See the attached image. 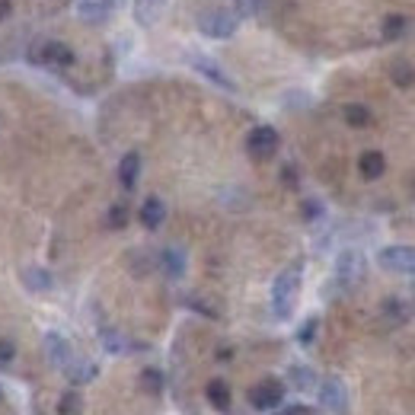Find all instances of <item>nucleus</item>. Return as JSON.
I'll use <instances>...</instances> for the list:
<instances>
[{
    "mask_svg": "<svg viewBox=\"0 0 415 415\" xmlns=\"http://www.w3.org/2000/svg\"><path fill=\"white\" fill-rule=\"evenodd\" d=\"M316 326H319V319L316 316H310L304 326H300V332H297V342L300 345H310L313 342V336H316Z\"/></svg>",
    "mask_w": 415,
    "mask_h": 415,
    "instance_id": "nucleus-25",
    "label": "nucleus"
},
{
    "mask_svg": "<svg viewBox=\"0 0 415 415\" xmlns=\"http://www.w3.org/2000/svg\"><path fill=\"white\" fill-rule=\"evenodd\" d=\"M262 4L265 0H233V13L236 16H255L262 10Z\"/></svg>",
    "mask_w": 415,
    "mask_h": 415,
    "instance_id": "nucleus-24",
    "label": "nucleus"
},
{
    "mask_svg": "<svg viewBox=\"0 0 415 415\" xmlns=\"http://www.w3.org/2000/svg\"><path fill=\"white\" fill-rule=\"evenodd\" d=\"M402 29H406V19L402 16H387V23H383V35L387 38H399Z\"/></svg>",
    "mask_w": 415,
    "mask_h": 415,
    "instance_id": "nucleus-26",
    "label": "nucleus"
},
{
    "mask_svg": "<svg viewBox=\"0 0 415 415\" xmlns=\"http://www.w3.org/2000/svg\"><path fill=\"white\" fill-rule=\"evenodd\" d=\"M246 150L253 160H268L275 157V150H278V131H275L272 125H259L249 131L246 138Z\"/></svg>",
    "mask_w": 415,
    "mask_h": 415,
    "instance_id": "nucleus-7",
    "label": "nucleus"
},
{
    "mask_svg": "<svg viewBox=\"0 0 415 415\" xmlns=\"http://www.w3.org/2000/svg\"><path fill=\"white\" fill-rule=\"evenodd\" d=\"M102 345H106V351H112V355H121V351L128 348V342L118 336V332L112 329H102Z\"/></svg>",
    "mask_w": 415,
    "mask_h": 415,
    "instance_id": "nucleus-23",
    "label": "nucleus"
},
{
    "mask_svg": "<svg viewBox=\"0 0 415 415\" xmlns=\"http://www.w3.org/2000/svg\"><path fill=\"white\" fill-rule=\"evenodd\" d=\"M29 61L35 64V67H67V64H74V51L64 42L42 38V42H35L29 48Z\"/></svg>",
    "mask_w": 415,
    "mask_h": 415,
    "instance_id": "nucleus-2",
    "label": "nucleus"
},
{
    "mask_svg": "<svg viewBox=\"0 0 415 415\" xmlns=\"http://www.w3.org/2000/svg\"><path fill=\"white\" fill-rule=\"evenodd\" d=\"M319 406H326L332 415H348V389L338 377H326L319 383Z\"/></svg>",
    "mask_w": 415,
    "mask_h": 415,
    "instance_id": "nucleus-6",
    "label": "nucleus"
},
{
    "mask_svg": "<svg viewBox=\"0 0 415 415\" xmlns=\"http://www.w3.org/2000/svg\"><path fill=\"white\" fill-rule=\"evenodd\" d=\"M67 380L70 383H89L96 377V364H89V361H80V358H74V364H70L67 370Z\"/></svg>",
    "mask_w": 415,
    "mask_h": 415,
    "instance_id": "nucleus-16",
    "label": "nucleus"
},
{
    "mask_svg": "<svg viewBox=\"0 0 415 415\" xmlns=\"http://www.w3.org/2000/svg\"><path fill=\"white\" fill-rule=\"evenodd\" d=\"M10 10H13V4H10V0H0V19H4Z\"/></svg>",
    "mask_w": 415,
    "mask_h": 415,
    "instance_id": "nucleus-32",
    "label": "nucleus"
},
{
    "mask_svg": "<svg viewBox=\"0 0 415 415\" xmlns=\"http://www.w3.org/2000/svg\"><path fill=\"white\" fill-rule=\"evenodd\" d=\"M278 415H310V409L306 406H291V409H284V412H278Z\"/></svg>",
    "mask_w": 415,
    "mask_h": 415,
    "instance_id": "nucleus-31",
    "label": "nucleus"
},
{
    "mask_svg": "<svg viewBox=\"0 0 415 415\" xmlns=\"http://www.w3.org/2000/svg\"><path fill=\"white\" fill-rule=\"evenodd\" d=\"M380 268L396 275H415V246H387L377 253Z\"/></svg>",
    "mask_w": 415,
    "mask_h": 415,
    "instance_id": "nucleus-4",
    "label": "nucleus"
},
{
    "mask_svg": "<svg viewBox=\"0 0 415 415\" xmlns=\"http://www.w3.org/2000/svg\"><path fill=\"white\" fill-rule=\"evenodd\" d=\"M358 170H361L364 179H380L383 170H387V160H383L380 150H364L361 160H358Z\"/></svg>",
    "mask_w": 415,
    "mask_h": 415,
    "instance_id": "nucleus-14",
    "label": "nucleus"
},
{
    "mask_svg": "<svg viewBox=\"0 0 415 415\" xmlns=\"http://www.w3.org/2000/svg\"><path fill=\"white\" fill-rule=\"evenodd\" d=\"M364 278V255L358 249H345L336 259V281L342 287H355Z\"/></svg>",
    "mask_w": 415,
    "mask_h": 415,
    "instance_id": "nucleus-5",
    "label": "nucleus"
},
{
    "mask_svg": "<svg viewBox=\"0 0 415 415\" xmlns=\"http://www.w3.org/2000/svg\"><path fill=\"white\" fill-rule=\"evenodd\" d=\"M166 0H134V19H138L140 26H153L160 19V13H163Z\"/></svg>",
    "mask_w": 415,
    "mask_h": 415,
    "instance_id": "nucleus-15",
    "label": "nucleus"
},
{
    "mask_svg": "<svg viewBox=\"0 0 415 415\" xmlns=\"http://www.w3.org/2000/svg\"><path fill=\"white\" fill-rule=\"evenodd\" d=\"M16 358V345L10 338H0V364H10Z\"/></svg>",
    "mask_w": 415,
    "mask_h": 415,
    "instance_id": "nucleus-30",
    "label": "nucleus"
},
{
    "mask_svg": "<svg viewBox=\"0 0 415 415\" xmlns=\"http://www.w3.org/2000/svg\"><path fill=\"white\" fill-rule=\"evenodd\" d=\"M23 281H26V287H32V291H48L51 287V275L45 272V268H35V265L23 268Z\"/></svg>",
    "mask_w": 415,
    "mask_h": 415,
    "instance_id": "nucleus-18",
    "label": "nucleus"
},
{
    "mask_svg": "<svg viewBox=\"0 0 415 415\" xmlns=\"http://www.w3.org/2000/svg\"><path fill=\"white\" fill-rule=\"evenodd\" d=\"M57 412H61V415H80V412H83L80 393H64V396H61V406H57Z\"/></svg>",
    "mask_w": 415,
    "mask_h": 415,
    "instance_id": "nucleus-22",
    "label": "nucleus"
},
{
    "mask_svg": "<svg viewBox=\"0 0 415 415\" xmlns=\"http://www.w3.org/2000/svg\"><path fill=\"white\" fill-rule=\"evenodd\" d=\"M80 16L83 19H102V6L96 0H83L80 4Z\"/></svg>",
    "mask_w": 415,
    "mask_h": 415,
    "instance_id": "nucleus-28",
    "label": "nucleus"
},
{
    "mask_svg": "<svg viewBox=\"0 0 415 415\" xmlns=\"http://www.w3.org/2000/svg\"><path fill=\"white\" fill-rule=\"evenodd\" d=\"M297 291H300V262L297 265H287L272 284V310L278 319H287L294 313Z\"/></svg>",
    "mask_w": 415,
    "mask_h": 415,
    "instance_id": "nucleus-1",
    "label": "nucleus"
},
{
    "mask_svg": "<svg viewBox=\"0 0 415 415\" xmlns=\"http://www.w3.org/2000/svg\"><path fill=\"white\" fill-rule=\"evenodd\" d=\"M138 176H140V153H125L121 157V163H118V182H121V189L125 192H131L134 189V182H138Z\"/></svg>",
    "mask_w": 415,
    "mask_h": 415,
    "instance_id": "nucleus-12",
    "label": "nucleus"
},
{
    "mask_svg": "<svg viewBox=\"0 0 415 415\" xmlns=\"http://www.w3.org/2000/svg\"><path fill=\"white\" fill-rule=\"evenodd\" d=\"M0 402H4V389H0Z\"/></svg>",
    "mask_w": 415,
    "mask_h": 415,
    "instance_id": "nucleus-33",
    "label": "nucleus"
},
{
    "mask_svg": "<svg viewBox=\"0 0 415 415\" xmlns=\"http://www.w3.org/2000/svg\"><path fill=\"white\" fill-rule=\"evenodd\" d=\"M45 351H48V361L55 364L57 370H67L77 358L74 348H70V342L64 336H57V332H48V336H45Z\"/></svg>",
    "mask_w": 415,
    "mask_h": 415,
    "instance_id": "nucleus-9",
    "label": "nucleus"
},
{
    "mask_svg": "<svg viewBox=\"0 0 415 415\" xmlns=\"http://www.w3.org/2000/svg\"><path fill=\"white\" fill-rule=\"evenodd\" d=\"M287 377H291V383L297 389H313V383H316V374H313L310 367H304V364H294V367L287 370Z\"/></svg>",
    "mask_w": 415,
    "mask_h": 415,
    "instance_id": "nucleus-20",
    "label": "nucleus"
},
{
    "mask_svg": "<svg viewBox=\"0 0 415 415\" xmlns=\"http://www.w3.org/2000/svg\"><path fill=\"white\" fill-rule=\"evenodd\" d=\"M281 399H284V387H281L278 380H262L255 383L253 389H249V406L253 409H262V412H268V409H278Z\"/></svg>",
    "mask_w": 415,
    "mask_h": 415,
    "instance_id": "nucleus-8",
    "label": "nucleus"
},
{
    "mask_svg": "<svg viewBox=\"0 0 415 415\" xmlns=\"http://www.w3.org/2000/svg\"><path fill=\"white\" fill-rule=\"evenodd\" d=\"M140 223H144L147 230H157L160 223L166 221V204L160 201L157 195H150V198H144V204H140Z\"/></svg>",
    "mask_w": 415,
    "mask_h": 415,
    "instance_id": "nucleus-11",
    "label": "nucleus"
},
{
    "mask_svg": "<svg viewBox=\"0 0 415 415\" xmlns=\"http://www.w3.org/2000/svg\"><path fill=\"white\" fill-rule=\"evenodd\" d=\"M342 115H345V121H348V125H355V128H367L370 121V109L367 106H355V102H351V106H345L342 109Z\"/></svg>",
    "mask_w": 415,
    "mask_h": 415,
    "instance_id": "nucleus-19",
    "label": "nucleus"
},
{
    "mask_svg": "<svg viewBox=\"0 0 415 415\" xmlns=\"http://www.w3.org/2000/svg\"><path fill=\"white\" fill-rule=\"evenodd\" d=\"M204 393H208V402L214 409H230V387L223 380H211Z\"/></svg>",
    "mask_w": 415,
    "mask_h": 415,
    "instance_id": "nucleus-17",
    "label": "nucleus"
},
{
    "mask_svg": "<svg viewBox=\"0 0 415 415\" xmlns=\"http://www.w3.org/2000/svg\"><path fill=\"white\" fill-rule=\"evenodd\" d=\"M160 265H163V272H166V278H182L185 275V253L182 249H176V246H166L163 253H160Z\"/></svg>",
    "mask_w": 415,
    "mask_h": 415,
    "instance_id": "nucleus-13",
    "label": "nucleus"
},
{
    "mask_svg": "<svg viewBox=\"0 0 415 415\" xmlns=\"http://www.w3.org/2000/svg\"><path fill=\"white\" fill-rule=\"evenodd\" d=\"M144 389H150V393H160V389H163V380H160V370L157 367H147L144 370Z\"/></svg>",
    "mask_w": 415,
    "mask_h": 415,
    "instance_id": "nucleus-27",
    "label": "nucleus"
},
{
    "mask_svg": "<svg viewBox=\"0 0 415 415\" xmlns=\"http://www.w3.org/2000/svg\"><path fill=\"white\" fill-rule=\"evenodd\" d=\"M192 67H195V70H198V74H201V77H208V80L214 83V87L227 89V93H236V83L230 80V77L223 74V70L217 67L214 61H211V57H204V55H192Z\"/></svg>",
    "mask_w": 415,
    "mask_h": 415,
    "instance_id": "nucleus-10",
    "label": "nucleus"
},
{
    "mask_svg": "<svg viewBox=\"0 0 415 415\" xmlns=\"http://www.w3.org/2000/svg\"><path fill=\"white\" fill-rule=\"evenodd\" d=\"M198 29L208 38H230L236 32V13L230 10H208L198 16Z\"/></svg>",
    "mask_w": 415,
    "mask_h": 415,
    "instance_id": "nucleus-3",
    "label": "nucleus"
},
{
    "mask_svg": "<svg viewBox=\"0 0 415 415\" xmlns=\"http://www.w3.org/2000/svg\"><path fill=\"white\" fill-rule=\"evenodd\" d=\"M125 221H128V208L125 204H115V208L109 211V223H112V227H125Z\"/></svg>",
    "mask_w": 415,
    "mask_h": 415,
    "instance_id": "nucleus-29",
    "label": "nucleus"
},
{
    "mask_svg": "<svg viewBox=\"0 0 415 415\" xmlns=\"http://www.w3.org/2000/svg\"><path fill=\"white\" fill-rule=\"evenodd\" d=\"M393 83L396 87H412L415 83V70H412V64H406V61H396L393 64Z\"/></svg>",
    "mask_w": 415,
    "mask_h": 415,
    "instance_id": "nucleus-21",
    "label": "nucleus"
}]
</instances>
